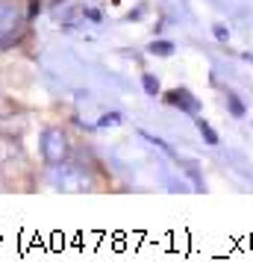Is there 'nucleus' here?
<instances>
[{
    "mask_svg": "<svg viewBox=\"0 0 253 262\" xmlns=\"http://www.w3.org/2000/svg\"><path fill=\"white\" fill-rule=\"evenodd\" d=\"M142 83H145V92H147L150 97L159 95V80L153 77V74H145V77H142Z\"/></svg>",
    "mask_w": 253,
    "mask_h": 262,
    "instance_id": "obj_7",
    "label": "nucleus"
},
{
    "mask_svg": "<svg viewBox=\"0 0 253 262\" xmlns=\"http://www.w3.org/2000/svg\"><path fill=\"white\" fill-rule=\"evenodd\" d=\"M244 59H247V62H253V56H250V53H247V56H244Z\"/></svg>",
    "mask_w": 253,
    "mask_h": 262,
    "instance_id": "obj_9",
    "label": "nucleus"
},
{
    "mask_svg": "<svg viewBox=\"0 0 253 262\" xmlns=\"http://www.w3.org/2000/svg\"><path fill=\"white\" fill-rule=\"evenodd\" d=\"M150 53H153V56H171V53H174V45H171V41H153V45H150Z\"/></svg>",
    "mask_w": 253,
    "mask_h": 262,
    "instance_id": "obj_4",
    "label": "nucleus"
},
{
    "mask_svg": "<svg viewBox=\"0 0 253 262\" xmlns=\"http://www.w3.org/2000/svg\"><path fill=\"white\" fill-rule=\"evenodd\" d=\"M212 33H215L218 41H227V38H229V30L224 24H212Z\"/></svg>",
    "mask_w": 253,
    "mask_h": 262,
    "instance_id": "obj_8",
    "label": "nucleus"
},
{
    "mask_svg": "<svg viewBox=\"0 0 253 262\" xmlns=\"http://www.w3.org/2000/svg\"><path fill=\"white\" fill-rule=\"evenodd\" d=\"M165 100H168L171 106L182 109V112H192V115L197 112V106H200V103H197V100H194L186 89H174V92H168V95H165Z\"/></svg>",
    "mask_w": 253,
    "mask_h": 262,
    "instance_id": "obj_2",
    "label": "nucleus"
},
{
    "mask_svg": "<svg viewBox=\"0 0 253 262\" xmlns=\"http://www.w3.org/2000/svg\"><path fill=\"white\" fill-rule=\"evenodd\" d=\"M142 139H147V142H153L156 147H162V150H165V154H168L171 159H177V156H174V147H171L168 142H162V139H156V136H150L147 130H142Z\"/></svg>",
    "mask_w": 253,
    "mask_h": 262,
    "instance_id": "obj_5",
    "label": "nucleus"
},
{
    "mask_svg": "<svg viewBox=\"0 0 253 262\" xmlns=\"http://www.w3.org/2000/svg\"><path fill=\"white\" fill-rule=\"evenodd\" d=\"M227 103H229V112H233L236 118H244V103L239 100L236 92H227Z\"/></svg>",
    "mask_w": 253,
    "mask_h": 262,
    "instance_id": "obj_3",
    "label": "nucleus"
},
{
    "mask_svg": "<svg viewBox=\"0 0 253 262\" xmlns=\"http://www.w3.org/2000/svg\"><path fill=\"white\" fill-rule=\"evenodd\" d=\"M41 154H44V159L50 165H56V162H62L68 156V142H65L62 130H44V136H41Z\"/></svg>",
    "mask_w": 253,
    "mask_h": 262,
    "instance_id": "obj_1",
    "label": "nucleus"
},
{
    "mask_svg": "<svg viewBox=\"0 0 253 262\" xmlns=\"http://www.w3.org/2000/svg\"><path fill=\"white\" fill-rule=\"evenodd\" d=\"M197 130H200V136H203V142L206 144H218V136H215V130L206 124V121H197Z\"/></svg>",
    "mask_w": 253,
    "mask_h": 262,
    "instance_id": "obj_6",
    "label": "nucleus"
}]
</instances>
